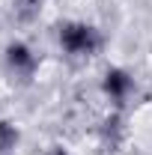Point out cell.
Segmentation results:
<instances>
[{
	"label": "cell",
	"instance_id": "6da1fadb",
	"mask_svg": "<svg viewBox=\"0 0 152 155\" xmlns=\"http://www.w3.org/2000/svg\"><path fill=\"white\" fill-rule=\"evenodd\" d=\"M57 42L69 57H93L101 51L104 36L98 27L87 24V21H66L57 30Z\"/></svg>",
	"mask_w": 152,
	"mask_h": 155
},
{
	"label": "cell",
	"instance_id": "5b68a950",
	"mask_svg": "<svg viewBox=\"0 0 152 155\" xmlns=\"http://www.w3.org/2000/svg\"><path fill=\"white\" fill-rule=\"evenodd\" d=\"M42 155H69V149H66V146H48Z\"/></svg>",
	"mask_w": 152,
	"mask_h": 155
},
{
	"label": "cell",
	"instance_id": "3957f363",
	"mask_svg": "<svg viewBox=\"0 0 152 155\" xmlns=\"http://www.w3.org/2000/svg\"><path fill=\"white\" fill-rule=\"evenodd\" d=\"M101 90H104V96L116 101V104H122L125 98H131L134 93V78L125 72V69H107L104 78H101Z\"/></svg>",
	"mask_w": 152,
	"mask_h": 155
},
{
	"label": "cell",
	"instance_id": "277c9868",
	"mask_svg": "<svg viewBox=\"0 0 152 155\" xmlns=\"http://www.w3.org/2000/svg\"><path fill=\"white\" fill-rule=\"evenodd\" d=\"M18 125L15 122H9V119H0V155H6V152H12L15 146H18Z\"/></svg>",
	"mask_w": 152,
	"mask_h": 155
},
{
	"label": "cell",
	"instance_id": "7a4b0ae2",
	"mask_svg": "<svg viewBox=\"0 0 152 155\" xmlns=\"http://www.w3.org/2000/svg\"><path fill=\"white\" fill-rule=\"evenodd\" d=\"M3 60H6V69L15 78H30L36 72V66H39V57L33 54V48L27 42H9Z\"/></svg>",
	"mask_w": 152,
	"mask_h": 155
}]
</instances>
